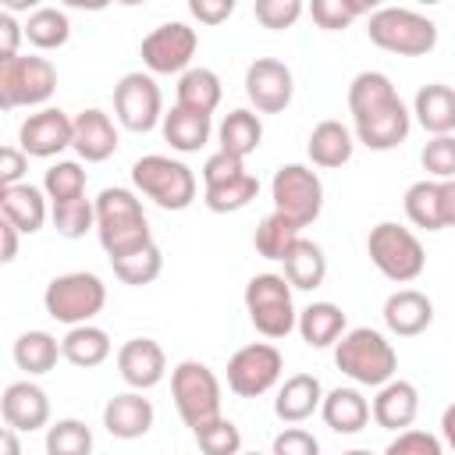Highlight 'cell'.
Returning a JSON list of instances; mask_svg holds the SVG:
<instances>
[{"label": "cell", "instance_id": "6da1fadb", "mask_svg": "<svg viewBox=\"0 0 455 455\" xmlns=\"http://www.w3.org/2000/svg\"><path fill=\"white\" fill-rule=\"evenodd\" d=\"M96 235L110 259H121L128 252H139L153 245L146 210L132 188H103L96 199Z\"/></svg>", "mask_w": 455, "mask_h": 455}, {"label": "cell", "instance_id": "7a4b0ae2", "mask_svg": "<svg viewBox=\"0 0 455 455\" xmlns=\"http://www.w3.org/2000/svg\"><path fill=\"white\" fill-rule=\"evenodd\" d=\"M334 366L366 387H384L398 373V352L395 345L373 331V327H352L334 345Z\"/></svg>", "mask_w": 455, "mask_h": 455}, {"label": "cell", "instance_id": "3957f363", "mask_svg": "<svg viewBox=\"0 0 455 455\" xmlns=\"http://www.w3.org/2000/svg\"><path fill=\"white\" fill-rule=\"evenodd\" d=\"M366 36L373 46L398 53V57H423L437 46V25L409 7H380L370 11Z\"/></svg>", "mask_w": 455, "mask_h": 455}, {"label": "cell", "instance_id": "277c9868", "mask_svg": "<svg viewBox=\"0 0 455 455\" xmlns=\"http://www.w3.org/2000/svg\"><path fill=\"white\" fill-rule=\"evenodd\" d=\"M366 252H370V263L395 284H409L423 274L427 267V252H423V242L395 224V220H380L377 228H370L366 235Z\"/></svg>", "mask_w": 455, "mask_h": 455}, {"label": "cell", "instance_id": "5b68a950", "mask_svg": "<svg viewBox=\"0 0 455 455\" xmlns=\"http://www.w3.org/2000/svg\"><path fill=\"white\" fill-rule=\"evenodd\" d=\"M132 185L160 210H185L196 203V174L181 160L149 153L132 164Z\"/></svg>", "mask_w": 455, "mask_h": 455}, {"label": "cell", "instance_id": "8992f818", "mask_svg": "<svg viewBox=\"0 0 455 455\" xmlns=\"http://www.w3.org/2000/svg\"><path fill=\"white\" fill-rule=\"evenodd\" d=\"M171 395H174L178 416L192 430H199L220 416V380L199 359H185L171 370Z\"/></svg>", "mask_w": 455, "mask_h": 455}, {"label": "cell", "instance_id": "52a82bcc", "mask_svg": "<svg viewBox=\"0 0 455 455\" xmlns=\"http://www.w3.org/2000/svg\"><path fill=\"white\" fill-rule=\"evenodd\" d=\"M43 306H46V313L53 320H60L68 327H82L107 306V284L89 270L60 274V277H53L46 284Z\"/></svg>", "mask_w": 455, "mask_h": 455}, {"label": "cell", "instance_id": "ba28073f", "mask_svg": "<svg viewBox=\"0 0 455 455\" xmlns=\"http://www.w3.org/2000/svg\"><path fill=\"white\" fill-rule=\"evenodd\" d=\"M245 309H249L252 327L263 338H288L299 327L291 284L284 274H256L245 284Z\"/></svg>", "mask_w": 455, "mask_h": 455}, {"label": "cell", "instance_id": "9c48e42d", "mask_svg": "<svg viewBox=\"0 0 455 455\" xmlns=\"http://www.w3.org/2000/svg\"><path fill=\"white\" fill-rule=\"evenodd\" d=\"M57 89V68L46 57H11L0 60V107H36L46 103Z\"/></svg>", "mask_w": 455, "mask_h": 455}, {"label": "cell", "instance_id": "30bf717a", "mask_svg": "<svg viewBox=\"0 0 455 455\" xmlns=\"http://www.w3.org/2000/svg\"><path fill=\"white\" fill-rule=\"evenodd\" d=\"M270 196H274V210L284 213L295 228L313 224L323 210V181L306 164L277 167V174L270 181Z\"/></svg>", "mask_w": 455, "mask_h": 455}, {"label": "cell", "instance_id": "8fae6325", "mask_svg": "<svg viewBox=\"0 0 455 455\" xmlns=\"http://www.w3.org/2000/svg\"><path fill=\"white\" fill-rule=\"evenodd\" d=\"M281 370H284L281 352L267 341H252L228 359V387L238 398H259L281 380Z\"/></svg>", "mask_w": 455, "mask_h": 455}, {"label": "cell", "instance_id": "7c38bea8", "mask_svg": "<svg viewBox=\"0 0 455 455\" xmlns=\"http://www.w3.org/2000/svg\"><path fill=\"white\" fill-rule=\"evenodd\" d=\"M196 46H199V36L192 25L185 21H164L156 25L146 39H142V64L153 71V75H185L192 57H196Z\"/></svg>", "mask_w": 455, "mask_h": 455}, {"label": "cell", "instance_id": "4fadbf2b", "mask_svg": "<svg viewBox=\"0 0 455 455\" xmlns=\"http://www.w3.org/2000/svg\"><path fill=\"white\" fill-rule=\"evenodd\" d=\"M114 114L128 132H153L164 121V96L153 75L128 71L114 85Z\"/></svg>", "mask_w": 455, "mask_h": 455}, {"label": "cell", "instance_id": "5bb4252c", "mask_svg": "<svg viewBox=\"0 0 455 455\" xmlns=\"http://www.w3.org/2000/svg\"><path fill=\"white\" fill-rule=\"evenodd\" d=\"M295 78L291 68L277 57H256L245 71V96L259 114H281L291 103Z\"/></svg>", "mask_w": 455, "mask_h": 455}, {"label": "cell", "instance_id": "9a60e30c", "mask_svg": "<svg viewBox=\"0 0 455 455\" xmlns=\"http://www.w3.org/2000/svg\"><path fill=\"white\" fill-rule=\"evenodd\" d=\"M18 142L28 156H57L75 142V117H68L60 107H43L21 121Z\"/></svg>", "mask_w": 455, "mask_h": 455}, {"label": "cell", "instance_id": "2e32d148", "mask_svg": "<svg viewBox=\"0 0 455 455\" xmlns=\"http://www.w3.org/2000/svg\"><path fill=\"white\" fill-rule=\"evenodd\" d=\"M117 373L132 391H149L167 373V355L153 338H132L117 352Z\"/></svg>", "mask_w": 455, "mask_h": 455}, {"label": "cell", "instance_id": "e0dca14e", "mask_svg": "<svg viewBox=\"0 0 455 455\" xmlns=\"http://www.w3.org/2000/svg\"><path fill=\"white\" fill-rule=\"evenodd\" d=\"M409 128H412V114L405 110L402 100H391L387 107L355 117V142H363L366 149L387 153V149H395V146L405 142Z\"/></svg>", "mask_w": 455, "mask_h": 455}, {"label": "cell", "instance_id": "ac0fdd59", "mask_svg": "<svg viewBox=\"0 0 455 455\" xmlns=\"http://www.w3.org/2000/svg\"><path fill=\"white\" fill-rule=\"evenodd\" d=\"M0 412H4L7 427H14L18 434H32V430H43L50 423V398H46V391L39 384L14 380V384L4 387Z\"/></svg>", "mask_w": 455, "mask_h": 455}, {"label": "cell", "instance_id": "d6986e66", "mask_svg": "<svg viewBox=\"0 0 455 455\" xmlns=\"http://www.w3.org/2000/svg\"><path fill=\"white\" fill-rule=\"evenodd\" d=\"M153 402L142 398V391H121L103 405V427L107 434L121 437V441H135L146 437L153 427Z\"/></svg>", "mask_w": 455, "mask_h": 455}, {"label": "cell", "instance_id": "ffe728a7", "mask_svg": "<svg viewBox=\"0 0 455 455\" xmlns=\"http://www.w3.org/2000/svg\"><path fill=\"white\" fill-rule=\"evenodd\" d=\"M384 327L398 338H416L434 323V302L416 288H398L384 302Z\"/></svg>", "mask_w": 455, "mask_h": 455}, {"label": "cell", "instance_id": "44dd1931", "mask_svg": "<svg viewBox=\"0 0 455 455\" xmlns=\"http://www.w3.org/2000/svg\"><path fill=\"white\" fill-rule=\"evenodd\" d=\"M370 412H373V423L377 427L402 434L405 427H412V419L419 412V391H416V384H409L402 377L387 380L384 387H377V398H373Z\"/></svg>", "mask_w": 455, "mask_h": 455}, {"label": "cell", "instance_id": "7402d4cb", "mask_svg": "<svg viewBox=\"0 0 455 455\" xmlns=\"http://www.w3.org/2000/svg\"><path fill=\"white\" fill-rule=\"evenodd\" d=\"M71 149L85 164H100V160L114 156V149H117V128H114V121L103 110H96V107L82 110L75 117V142H71Z\"/></svg>", "mask_w": 455, "mask_h": 455}, {"label": "cell", "instance_id": "603a6c76", "mask_svg": "<svg viewBox=\"0 0 455 455\" xmlns=\"http://www.w3.org/2000/svg\"><path fill=\"white\" fill-rule=\"evenodd\" d=\"M320 405H323V387H320V380L313 373H291L277 387V398H274V412L284 423H302Z\"/></svg>", "mask_w": 455, "mask_h": 455}, {"label": "cell", "instance_id": "cb8c5ba5", "mask_svg": "<svg viewBox=\"0 0 455 455\" xmlns=\"http://www.w3.org/2000/svg\"><path fill=\"white\" fill-rule=\"evenodd\" d=\"M0 213L4 220H11L21 235H36L46 224V192L21 181L0 192Z\"/></svg>", "mask_w": 455, "mask_h": 455}, {"label": "cell", "instance_id": "d4e9b609", "mask_svg": "<svg viewBox=\"0 0 455 455\" xmlns=\"http://www.w3.org/2000/svg\"><path fill=\"white\" fill-rule=\"evenodd\" d=\"M320 416H323V423L334 434H359L370 423L373 412H370V402L363 398V391H355V387H334V391L323 395Z\"/></svg>", "mask_w": 455, "mask_h": 455}, {"label": "cell", "instance_id": "484cf974", "mask_svg": "<svg viewBox=\"0 0 455 455\" xmlns=\"http://www.w3.org/2000/svg\"><path fill=\"white\" fill-rule=\"evenodd\" d=\"M412 114L430 135H451L455 132V89L444 82H430L416 92Z\"/></svg>", "mask_w": 455, "mask_h": 455}, {"label": "cell", "instance_id": "4316f807", "mask_svg": "<svg viewBox=\"0 0 455 455\" xmlns=\"http://www.w3.org/2000/svg\"><path fill=\"white\" fill-rule=\"evenodd\" d=\"M160 132H164V142L178 153H199L206 142H210V117L206 114H196V110H185V107H171L160 121Z\"/></svg>", "mask_w": 455, "mask_h": 455}, {"label": "cell", "instance_id": "83f0119b", "mask_svg": "<svg viewBox=\"0 0 455 455\" xmlns=\"http://www.w3.org/2000/svg\"><path fill=\"white\" fill-rule=\"evenodd\" d=\"M345 331H348V320H345L341 306H334V302H313L299 313V334L309 348L338 345Z\"/></svg>", "mask_w": 455, "mask_h": 455}, {"label": "cell", "instance_id": "f1b7e54d", "mask_svg": "<svg viewBox=\"0 0 455 455\" xmlns=\"http://www.w3.org/2000/svg\"><path fill=\"white\" fill-rule=\"evenodd\" d=\"M352 149H355V135L341 121H320L309 132V146H306L316 167H341L352 160Z\"/></svg>", "mask_w": 455, "mask_h": 455}, {"label": "cell", "instance_id": "f546056e", "mask_svg": "<svg viewBox=\"0 0 455 455\" xmlns=\"http://www.w3.org/2000/svg\"><path fill=\"white\" fill-rule=\"evenodd\" d=\"M217 142H220V153L245 160V156L256 153V146L263 142V121H259V114H252V110H245V107L231 110V114L220 121V128H217Z\"/></svg>", "mask_w": 455, "mask_h": 455}, {"label": "cell", "instance_id": "4dcf8cb0", "mask_svg": "<svg viewBox=\"0 0 455 455\" xmlns=\"http://www.w3.org/2000/svg\"><path fill=\"white\" fill-rule=\"evenodd\" d=\"M281 263H284L288 284H291V288H302V291L320 288L323 277H327V256H323V249H320L316 242H309V238H299V242L284 252Z\"/></svg>", "mask_w": 455, "mask_h": 455}, {"label": "cell", "instance_id": "1f68e13d", "mask_svg": "<svg viewBox=\"0 0 455 455\" xmlns=\"http://www.w3.org/2000/svg\"><path fill=\"white\" fill-rule=\"evenodd\" d=\"M60 352L71 366L78 370H92L100 366L107 355H110V334L96 323H82V327H71L64 338H60Z\"/></svg>", "mask_w": 455, "mask_h": 455}, {"label": "cell", "instance_id": "d6a6232c", "mask_svg": "<svg viewBox=\"0 0 455 455\" xmlns=\"http://www.w3.org/2000/svg\"><path fill=\"white\" fill-rule=\"evenodd\" d=\"M220 96H224L220 78L210 68H188L178 78V107H185V110H196V114L210 117L220 107Z\"/></svg>", "mask_w": 455, "mask_h": 455}, {"label": "cell", "instance_id": "836d02e7", "mask_svg": "<svg viewBox=\"0 0 455 455\" xmlns=\"http://www.w3.org/2000/svg\"><path fill=\"white\" fill-rule=\"evenodd\" d=\"M60 341L46 331H25L18 341H14V363L18 370H25L28 377H39V373H50L60 359Z\"/></svg>", "mask_w": 455, "mask_h": 455}, {"label": "cell", "instance_id": "e575fe53", "mask_svg": "<svg viewBox=\"0 0 455 455\" xmlns=\"http://www.w3.org/2000/svg\"><path fill=\"white\" fill-rule=\"evenodd\" d=\"M391 100H398L391 78L384 71H359L348 85V110H352V121L363 117V114H373L380 107H387Z\"/></svg>", "mask_w": 455, "mask_h": 455}, {"label": "cell", "instance_id": "d590c367", "mask_svg": "<svg viewBox=\"0 0 455 455\" xmlns=\"http://www.w3.org/2000/svg\"><path fill=\"white\" fill-rule=\"evenodd\" d=\"M302 228H295L284 213H277V210H270L259 224H256V235H252V245H256V252L263 256V259H284V252L302 238L299 235Z\"/></svg>", "mask_w": 455, "mask_h": 455}, {"label": "cell", "instance_id": "8d00e7d4", "mask_svg": "<svg viewBox=\"0 0 455 455\" xmlns=\"http://www.w3.org/2000/svg\"><path fill=\"white\" fill-rule=\"evenodd\" d=\"M68 36H71V21L60 7H36L25 21V39L36 50H57L68 43Z\"/></svg>", "mask_w": 455, "mask_h": 455}, {"label": "cell", "instance_id": "74e56055", "mask_svg": "<svg viewBox=\"0 0 455 455\" xmlns=\"http://www.w3.org/2000/svg\"><path fill=\"white\" fill-rule=\"evenodd\" d=\"M405 217L423 228V231H441V196H437V181L423 178V181H412L405 188Z\"/></svg>", "mask_w": 455, "mask_h": 455}, {"label": "cell", "instance_id": "f35d334b", "mask_svg": "<svg viewBox=\"0 0 455 455\" xmlns=\"http://www.w3.org/2000/svg\"><path fill=\"white\" fill-rule=\"evenodd\" d=\"M256 192H259V181H256V174H242V178H235V181H224V185H210L206 192H203V203L213 210V213H235V210H245L252 199H256Z\"/></svg>", "mask_w": 455, "mask_h": 455}, {"label": "cell", "instance_id": "ab89813d", "mask_svg": "<svg viewBox=\"0 0 455 455\" xmlns=\"http://www.w3.org/2000/svg\"><path fill=\"white\" fill-rule=\"evenodd\" d=\"M43 192L50 203H71L85 196V171L75 160H57L46 174H43Z\"/></svg>", "mask_w": 455, "mask_h": 455}, {"label": "cell", "instance_id": "60d3db41", "mask_svg": "<svg viewBox=\"0 0 455 455\" xmlns=\"http://www.w3.org/2000/svg\"><path fill=\"white\" fill-rule=\"evenodd\" d=\"M110 267H114V274H117L124 284L142 288V284H153V281L160 277L164 256H160V249H156V242H153V245H146V249H139V252H128V256H121V259H110Z\"/></svg>", "mask_w": 455, "mask_h": 455}, {"label": "cell", "instance_id": "b9f144b4", "mask_svg": "<svg viewBox=\"0 0 455 455\" xmlns=\"http://www.w3.org/2000/svg\"><path fill=\"white\" fill-rule=\"evenodd\" d=\"M92 430L82 419H57L46 427V455H89Z\"/></svg>", "mask_w": 455, "mask_h": 455}, {"label": "cell", "instance_id": "7bdbcfd3", "mask_svg": "<svg viewBox=\"0 0 455 455\" xmlns=\"http://www.w3.org/2000/svg\"><path fill=\"white\" fill-rule=\"evenodd\" d=\"M50 217L57 235L64 238H82L85 231L96 228V203L92 199H71V203H50Z\"/></svg>", "mask_w": 455, "mask_h": 455}, {"label": "cell", "instance_id": "ee69618b", "mask_svg": "<svg viewBox=\"0 0 455 455\" xmlns=\"http://www.w3.org/2000/svg\"><path fill=\"white\" fill-rule=\"evenodd\" d=\"M192 434H196V444L203 455H242V430L224 416H217L213 423H206Z\"/></svg>", "mask_w": 455, "mask_h": 455}, {"label": "cell", "instance_id": "f6af8a7d", "mask_svg": "<svg viewBox=\"0 0 455 455\" xmlns=\"http://www.w3.org/2000/svg\"><path fill=\"white\" fill-rule=\"evenodd\" d=\"M370 11V4H359V0H313L309 4V14H313V21L320 25V28H327V32H341V28H348L359 14H366Z\"/></svg>", "mask_w": 455, "mask_h": 455}, {"label": "cell", "instance_id": "bcb514c9", "mask_svg": "<svg viewBox=\"0 0 455 455\" xmlns=\"http://www.w3.org/2000/svg\"><path fill=\"white\" fill-rule=\"evenodd\" d=\"M423 171L430 174V181H451L455 178V135H434L423 153Z\"/></svg>", "mask_w": 455, "mask_h": 455}, {"label": "cell", "instance_id": "7dc6e473", "mask_svg": "<svg viewBox=\"0 0 455 455\" xmlns=\"http://www.w3.org/2000/svg\"><path fill=\"white\" fill-rule=\"evenodd\" d=\"M256 21L263 28H291L302 18V0H256Z\"/></svg>", "mask_w": 455, "mask_h": 455}, {"label": "cell", "instance_id": "c3c4849f", "mask_svg": "<svg viewBox=\"0 0 455 455\" xmlns=\"http://www.w3.org/2000/svg\"><path fill=\"white\" fill-rule=\"evenodd\" d=\"M384 455H444V444H441V437H434L427 430H402L384 448Z\"/></svg>", "mask_w": 455, "mask_h": 455}, {"label": "cell", "instance_id": "681fc988", "mask_svg": "<svg viewBox=\"0 0 455 455\" xmlns=\"http://www.w3.org/2000/svg\"><path fill=\"white\" fill-rule=\"evenodd\" d=\"M270 455H320V441L302 427H288L274 437Z\"/></svg>", "mask_w": 455, "mask_h": 455}, {"label": "cell", "instance_id": "f907efd6", "mask_svg": "<svg viewBox=\"0 0 455 455\" xmlns=\"http://www.w3.org/2000/svg\"><path fill=\"white\" fill-rule=\"evenodd\" d=\"M245 174V160H238V156H228V153H213V156H206V164H203V181H206V188L210 185H224V181H235V178H242Z\"/></svg>", "mask_w": 455, "mask_h": 455}, {"label": "cell", "instance_id": "816d5d0a", "mask_svg": "<svg viewBox=\"0 0 455 455\" xmlns=\"http://www.w3.org/2000/svg\"><path fill=\"white\" fill-rule=\"evenodd\" d=\"M28 171V153L21 146H4L0 149V185L11 188V185H21Z\"/></svg>", "mask_w": 455, "mask_h": 455}, {"label": "cell", "instance_id": "f5cc1de1", "mask_svg": "<svg viewBox=\"0 0 455 455\" xmlns=\"http://www.w3.org/2000/svg\"><path fill=\"white\" fill-rule=\"evenodd\" d=\"M188 14L203 25H220L235 14V0H188Z\"/></svg>", "mask_w": 455, "mask_h": 455}, {"label": "cell", "instance_id": "db71d44e", "mask_svg": "<svg viewBox=\"0 0 455 455\" xmlns=\"http://www.w3.org/2000/svg\"><path fill=\"white\" fill-rule=\"evenodd\" d=\"M21 36H25V25H18L11 11H0V60L18 57V39Z\"/></svg>", "mask_w": 455, "mask_h": 455}, {"label": "cell", "instance_id": "11a10c76", "mask_svg": "<svg viewBox=\"0 0 455 455\" xmlns=\"http://www.w3.org/2000/svg\"><path fill=\"white\" fill-rule=\"evenodd\" d=\"M437 196H441V224L455 228V178L451 181H437Z\"/></svg>", "mask_w": 455, "mask_h": 455}, {"label": "cell", "instance_id": "9f6ffc18", "mask_svg": "<svg viewBox=\"0 0 455 455\" xmlns=\"http://www.w3.org/2000/svg\"><path fill=\"white\" fill-rule=\"evenodd\" d=\"M18 228L11 224V220H4L0 224V263H11L14 256H18Z\"/></svg>", "mask_w": 455, "mask_h": 455}, {"label": "cell", "instance_id": "6f0895ef", "mask_svg": "<svg viewBox=\"0 0 455 455\" xmlns=\"http://www.w3.org/2000/svg\"><path fill=\"white\" fill-rule=\"evenodd\" d=\"M441 437H444V444L455 451V402L441 412Z\"/></svg>", "mask_w": 455, "mask_h": 455}, {"label": "cell", "instance_id": "680465c9", "mask_svg": "<svg viewBox=\"0 0 455 455\" xmlns=\"http://www.w3.org/2000/svg\"><path fill=\"white\" fill-rule=\"evenodd\" d=\"M0 455H21V444H18V430L14 427H4L0 430Z\"/></svg>", "mask_w": 455, "mask_h": 455}, {"label": "cell", "instance_id": "91938a15", "mask_svg": "<svg viewBox=\"0 0 455 455\" xmlns=\"http://www.w3.org/2000/svg\"><path fill=\"white\" fill-rule=\"evenodd\" d=\"M341 455H373V451H366V448H352V451H341Z\"/></svg>", "mask_w": 455, "mask_h": 455}, {"label": "cell", "instance_id": "94428289", "mask_svg": "<svg viewBox=\"0 0 455 455\" xmlns=\"http://www.w3.org/2000/svg\"><path fill=\"white\" fill-rule=\"evenodd\" d=\"M242 455H259V451H242Z\"/></svg>", "mask_w": 455, "mask_h": 455}]
</instances>
